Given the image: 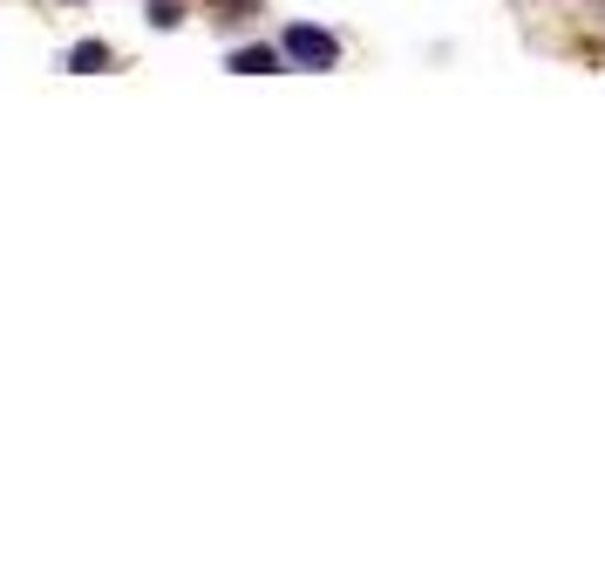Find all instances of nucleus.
I'll list each match as a JSON object with an SVG mask.
<instances>
[{
    "mask_svg": "<svg viewBox=\"0 0 605 585\" xmlns=\"http://www.w3.org/2000/svg\"><path fill=\"white\" fill-rule=\"evenodd\" d=\"M279 48H287L300 68H334V55H341V42H334V34H320V28H287V42H279Z\"/></svg>",
    "mask_w": 605,
    "mask_h": 585,
    "instance_id": "obj_1",
    "label": "nucleus"
},
{
    "mask_svg": "<svg viewBox=\"0 0 605 585\" xmlns=\"http://www.w3.org/2000/svg\"><path fill=\"white\" fill-rule=\"evenodd\" d=\"M279 55H287V48H238V55H231V68H238V75H272V68H279Z\"/></svg>",
    "mask_w": 605,
    "mask_h": 585,
    "instance_id": "obj_2",
    "label": "nucleus"
},
{
    "mask_svg": "<svg viewBox=\"0 0 605 585\" xmlns=\"http://www.w3.org/2000/svg\"><path fill=\"white\" fill-rule=\"evenodd\" d=\"M102 62H109V48H102V42H83V48H68V68H75V75H96Z\"/></svg>",
    "mask_w": 605,
    "mask_h": 585,
    "instance_id": "obj_3",
    "label": "nucleus"
},
{
    "mask_svg": "<svg viewBox=\"0 0 605 585\" xmlns=\"http://www.w3.org/2000/svg\"><path fill=\"white\" fill-rule=\"evenodd\" d=\"M150 21H156V28H177L184 14H177V0H156V8H150Z\"/></svg>",
    "mask_w": 605,
    "mask_h": 585,
    "instance_id": "obj_4",
    "label": "nucleus"
}]
</instances>
